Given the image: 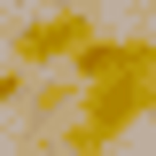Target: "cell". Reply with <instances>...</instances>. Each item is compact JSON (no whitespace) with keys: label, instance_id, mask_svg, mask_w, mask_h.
Returning <instances> with one entry per match:
<instances>
[{"label":"cell","instance_id":"obj_4","mask_svg":"<svg viewBox=\"0 0 156 156\" xmlns=\"http://www.w3.org/2000/svg\"><path fill=\"white\" fill-rule=\"evenodd\" d=\"M78 78H31V117H78Z\"/></svg>","mask_w":156,"mask_h":156},{"label":"cell","instance_id":"obj_5","mask_svg":"<svg viewBox=\"0 0 156 156\" xmlns=\"http://www.w3.org/2000/svg\"><path fill=\"white\" fill-rule=\"evenodd\" d=\"M55 148H62V156H101L109 133H101L94 117H62V125H55Z\"/></svg>","mask_w":156,"mask_h":156},{"label":"cell","instance_id":"obj_3","mask_svg":"<svg viewBox=\"0 0 156 156\" xmlns=\"http://www.w3.org/2000/svg\"><path fill=\"white\" fill-rule=\"evenodd\" d=\"M117 70H125V39H86V47H78V55H70V78H78V86H94V78H117Z\"/></svg>","mask_w":156,"mask_h":156},{"label":"cell","instance_id":"obj_1","mask_svg":"<svg viewBox=\"0 0 156 156\" xmlns=\"http://www.w3.org/2000/svg\"><path fill=\"white\" fill-rule=\"evenodd\" d=\"M78 117H94L109 140H125L140 117H156V70H117V78H94L78 94Z\"/></svg>","mask_w":156,"mask_h":156},{"label":"cell","instance_id":"obj_6","mask_svg":"<svg viewBox=\"0 0 156 156\" xmlns=\"http://www.w3.org/2000/svg\"><path fill=\"white\" fill-rule=\"evenodd\" d=\"M16 101H31V70H23V62L0 70V109H16Z\"/></svg>","mask_w":156,"mask_h":156},{"label":"cell","instance_id":"obj_2","mask_svg":"<svg viewBox=\"0 0 156 156\" xmlns=\"http://www.w3.org/2000/svg\"><path fill=\"white\" fill-rule=\"evenodd\" d=\"M86 39H94V16H78V8H55V16L23 23V31L8 39V55H16L23 70H55V62H70Z\"/></svg>","mask_w":156,"mask_h":156},{"label":"cell","instance_id":"obj_7","mask_svg":"<svg viewBox=\"0 0 156 156\" xmlns=\"http://www.w3.org/2000/svg\"><path fill=\"white\" fill-rule=\"evenodd\" d=\"M47 8H78V0H47Z\"/></svg>","mask_w":156,"mask_h":156}]
</instances>
